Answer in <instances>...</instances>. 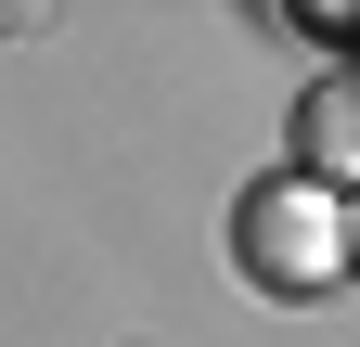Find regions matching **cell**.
Masks as SVG:
<instances>
[{"label":"cell","instance_id":"6da1fadb","mask_svg":"<svg viewBox=\"0 0 360 347\" xmlns=\"http://www.w3.org/2000/svg\"><path fill=\"white\" fill-rule=\"evenodd\" d=\"M232 257H245V283H270V296L360 283V206L322 193L309 167H283V181H257V193L232 206Z\"/></svg>","mask_w":360,"mask_h":347},{"label":"cell","instance_id":"7a4b0ae2","mask_svg":"<svg viewBox=\"0 0 360 347\" xmlns=\"http://www.w3.org/2000/svg\"><path fill=\"white\" fill-rule=\"evenodd\" d=\"M283 155H296L322 193H360V65H335V77H309V91H296Z\"/></svg>","mask_w":360,"mask_h":347}]
</instances>
